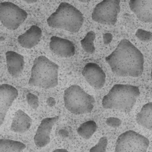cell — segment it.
<instances>
[{"label":"cell","mask_w":152,"mask_h":152,"mask_svg":"<svg viewBox=\"0 0 152 152\" xmlns=\"http://www.w3.org/2000/svg\"><path fill=\"white\" fill-rule=\"evenodd\" d=\"M112 34L110 33H106L103 35V40H104V43L107 45L110 43L112 40Z\"/></svg>","instance_id":"cell-25"},{"label":"cell","mask_w":152,"mask_h":152,"mask_svg":"<svg viewBox=\"0 0 152 152\" xmlns=\"http://www.w3.org/2000/svg\"><path fill=\"white\" fill-rule=\"evenodd\" d=\"M50 48L55 54L62 58H70L75 54V46L70 40L57 36L50 38Z\"/></svg>","instance_id":"cell-12"},{"label":"cell","mask_w":152,"mask_h":152,"mask_svg":"<svg viewBox=\"0 0 152 152\" xmlns=\"http://www.w3.org/2000/svg\"><path fill=\"white\" fill-rule=\"evenodd\" d=\"M149 145L150 140L146 137L128 130L118 137L115 152H146Z\"/></svg>","instance_id":"cell-6"},{"label":"cell","mask_w":152,"mask_h":152,"mask_svg":"<svg viewBox=\"0 0 152 152\" xmlns=\"http://www.w3.org/2000/svg\"><path fill=\"white\" fill-rule=\"evenodd\" d=\"M129 5L140 21L152 23V1L130 0Z\"/></svg>","instance_id":"cell-13"},{"label":"cell","mask_w":152,"mask_h":152,"mask_svg":"<svg viewBox=\"0 0 152 152\" xmlns=\"http://www.w3.org/2000/svg\"><path fill=\"white\" fill-rule=\"evenodd\" d=\"M47 102L49 106H53L56 104V101L52 97H49L47 101Z\"/></svg>","instance_id":"cell-26"},{"label":"cell","mask_w":152,"mask_h":152,"mask_svg":"<svg viewBox=\"0 0 152 152\" xmlns=\"http://www.w3.org/2000/svg\"><path fill=\"white\" fill-rule=\"evenodd\" d=\"M95 39H96V33L93 31H90L81 41L82 48L86 52L93 54L96 50L94 43Z\"/></svg>","instance_id":"cell-20"},{"label":"cell","mask_w":152,"mask_h":152,"mask_svg":"<svg viewBox=\"0 0 152 152\" xmlns=\"http://www.w3.org/2000/svg\"><path fill=\"white\" fill-rule=\"evenodd\" d=\"M26 1V3H36L37 1Z\"/></svg>","instance_id":"cell-28"},{"label":"cell","mask_w":152,"mask_h":152,"mask_svg":"<svg viewBox=\"0 0 152 152\" xmlns=\"http://www.w3.org/2000/svg\"><path fill=\"white\" fill-rule=\"evenodd\" d=\"M59 117H48L42 120L34 137V142L37 147L46 146L50 141V133Z\"/></svg>","instance_id":"cell-11"},{"label":"cell","mask_w":152,"mask_h":152,"mask_svg":"<svg viewBox=\"0 0 152 152\" xmlns=\"http://www.w3.org/2000/svg\"><path fill=\"white\" fill-rule=\"evenodd\" d=\"M18 96L16 88L8 84L0 86V125L3 124L8 110Z\"/></svg>","instance_id":"cell-10"},{"label":"cell","mask_w":152,"mask_h":152,"mask_svg":"<svg viewBox=\"0 0 152 152\" xmlns=\"http://www.w3.org/2000/svg\"><path fill=\"white\" fill-rule=\"evenodd\" d=\"M136 121L140 126L152 130V102L144 104L137 113Z\"/></svg>","instance_id":"cell-17"},{"label":"cell","mask_w":152,"mask_h":152,"mask_svg":"<svg viewBox=\"0 0 152 152\" xmlns=\"http://www.w3.org/2000/svg\"><path fill=\"white\" fill-rule=\"evenodd\" d=\"M7 66L9 73L14 77H18L23 72L25 65L24 58L22 55L14 51L6 53Z\"/></svg>","instance_id":"cell-15"},{"label":"cell","mask_w":152,"mask_h":152,"mask_svg":"<svg viewBox=\"0 0 152 152\" xmlns=\"http://www.w3.org/2000/svg\"><path fill=\"white\" fill-rule=\"evenodd\" d=\"M108 145V139L106 137H102L96 146L91 148L90 152H106Z\"/></svg>","instance_id":"cell-21"},{"label":"cell","mask_w":152,"mask_h":152,"mask_svg":"<svg viewBox=\"0 0 152 152\" xmlns=\"http://www.w3.org/2000/svg\"><path fill=\"white\" fill-rule=\"evenodd\" d=\"M84 17L75 7L66 2L61 3L56 12L48 18L49 26L61 28L72 33H76L82 27Z\"/></svg>","instance_id":"cell-4"},{"label":"cell","mask_w":152,"mask_h":152,"mask_svg":"<svg viewBox=\"0 0 152 152\" xmlns=\"http://www.w3.org/2000/svg\"><path fill=\"white\" fill-rule=\"evenodd\" d=\"M27 16L26 11L12 2L0 3V21L7 28L11 30L18 28Z\"/></svg>","instance_id":"cell-7"},{"label":"cell","mask_w":152,"mask_h":152,"mask_svg":"<svg viewBox=\"0 0 152 152\" xmlns=\"http://www.w3.org/2000/svg\"><path fill=\"white\" fill-rule=\"evenodd\" d=\"M58 64L47 57L39 56L34 61L28 84L44 89L54 88L58 85Z\"/></svg>","instance_id":"cell-3"},{"label":"cell","mask_w":152,"mask_h":152,"mask_svg":"<svg viewBox=\"0 0 152 152\" xmlns=\"http://www.w3.org/2000/svg\"><path fill=\"white\" fill-rule=\"evenodd\" d=\"M135 36L143 42H149L152 39V32L142 29H138L137 30Z\"/></svg>","instance_id":"cell-22"},{"label":"cell","mask_w":152,"mask_h":152,"mask_svg":"<svg viewBox=\"0 0 152 152\" xmlns=\"http://www.w3.org/2000/svg\"><path fill=\"white\" fill-rule=\"evenodd\" d=\"M151 78L152 79V63H151Z\"/></svg>","instance_id":"cell-29"},{"label":"cell","mask_w":152,"mask_h":152,"mask_svg":"<svg viewBox=\"0 0 152 152\" xmlns=\"http://www.w3.org/2000/svg\"><path fill=\"white\" fill-rule=\"evenodd\" d=\"M63 98L65 108L75 115L90 113L94 107V97L78 85H72L64 90Z\"/></svg>","instance_id":"cell-5"},{"label":"cell","mask_w":152,"mask_h":152,"mask_svg":"<svg viewBox=\"0 0 152 152\" xmlns=\"http://www.w3.org/2000/svg\"><path fill=\"white\" fill-rule=\"evenodd\" d=\"M140 94L137 86L124 84L115 85L102 99V107L130 113L139 97Z\"/></svg>","instance_id":"cell-2"},{"label":"cell","mask_w":152,"mask_h":152,"mask_svg":"<svg viewBox=\"0 0 152 152\" xmlns=\"http://www.w3.org/2000/svg\"><path fill=\"white\" fill-rule=\"evenodd\" d=\"M32 120L21 110H18L15 113L10 130L16 133H24L29 130L32 125Z\"/></svg>","instance_id":"cell-16"},{"label":"cell","mask_w":152,"mask_h":152,"mask_svg":"<svg viewBox=\"0 0 152 152\" xmlns=\"http://www.w3.org/2000/svg\"><path fill=\"white\" fill-rule=\"evenodd\" d=\"M25 148V144L16 140L0 139V152H21Z\"/></svg>","instance_id":"cell-18"},{"label":"cell","mask_w":152,"mask_h":152,"mask_svg":"<svg viewBox=\"0 0 152 152\" xmlns=\"http://www.w3.org/2000/svg\"><path fill=\"white\" fill-rule=\"evenodd\" d=\"M120 10L119 0H104L95 7L92 18L94 21L101 24L114 25Z\"/></svg>","instance_id":"cell-8"},{"label":"cell","mask_w":152,"mask_h":152,"mask_svg":"<svg viewBox=\"0 0 152 152\" xmlns=\"http://www.w3.org/2000/svg\"><path fill=\"white\" fill-rule=\"evenodd\" d=\"M112 71L121 77H137L144 70V56L130 41L122 39L115 50L106 58Z\"/></svg>","instance_id":"cell-1"},{"label":"cell","mask_w":152,"mask_h":152,"mask_svg":"<svg viewBox=\"0 0 152 152\" xmlns=\"http://www.w3.org/2000/svg\"><path fill=\"white\" fill-rule=\"evenodd\" d=\"M42 37V30L36 25H32L28 30L18 38V41L22 47L30 49L39 43Z\"/></svg>","instance_id":"cell-14"},{"label":"cell","mask_w":152,"mask_h":152,"mask_svg":"<svg viewBox=\"0 0 152 152\" xmlns=\"http://www.w3.org/2000/svg\"><path fill=\"white\" fill-rule=\"evenodd\" d=\"M82 74L90 86L96 89H101L106 82V74L96 63H89L83 69Z\"/></svg>","instance_id":"cell-9"},{"label":"cell","mask_w":152,"mask_h":152,"mask_svg":"<svg viewBox=\"0 0 152 152\" xmlns=\"http://www.w3.org/2000/svg\"><path fill=\"white\" fill-rule=\"evenodd\" d=\"M26 100L29 106L33 109L36 110L39 106V99L36 95L30 93L26 95Z\"/></svg>","instance_id":"cell-23"},{"label":"cell","mask_w":152,"mask_h":152,"mask_svg":"<svg viewBox=\"0 0 152 152\" xmlns=\"http://www.w3.org/2000/svg\"><path fill=\"white\" fill-rule=\"evenodd\" d=\"M97 126L94 121H88L82 124L77 129V134L81 137L89 139L97 130Z\"/></svg>","instance_id":"cell-19"},{"label":"cell","mask_w":152,"mask_h":152,"mask_svg":"<svg viewBox=\"0 0 152 152\" xmlns=\"http://www.w3.org/2000/svg\"><path fill=\"white\" fill-rule=\"evenodd\" d=\"M106 123L110 126L116 128L119 127L122 122H121V119L116 118V117H110V118H108L106 119Z\"/></svg>","instance_id":"cell-24"},{"label":"cell","mask_w":152,"mask_h":152,"mask_svg":"<svg viewBox=\"0 0 152 152\" xmlns=\"http://www.w3.org/2000/svg\"><path fill=\"white\" fill-rule=\"evenodd\" d=\"M52 152H68V151L66 150H64V149H58L53 151Z\"/></svg>","instance_id":"cell-27"}]
</instances>
